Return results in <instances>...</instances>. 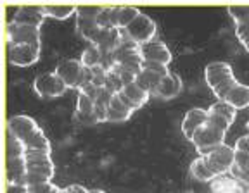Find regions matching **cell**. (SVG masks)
<instances>
[{
  "label": "cell",
  "instance_id": "obj_1",
  "mask_svg": "<svg viewBox=\"0 0 249 193\" xmlns=\"http://www.w3.org/2000/svg\"><path fill=\"white\" fill-rule=\"evenodd\" d=\"M204 80H206L211 92L214 93V96H218V100H225V96L232 92L233 86L239 85L237 78L232 71V66L229 62L222 61L210 62L204 67Z\"/></svg>",
  "mask_w": 249,
  "mask_h": 193
},
{
  "label": "cell",
  "instance_id": "obj_2",
  "mask_svg": "<svg viewBox=\"0 0 249 193\" xmlns=\"http://www.w3.org/2000/svg\"><path fill=\"white\" fill-rule=\"evenodd\" d=\"M24 161H26V173L38 174V176H43L45 179L52 181L55 174V166L52 162L51 152L38 150V148H26Z\"/></svg>",
  "mask_w": 249,
  "mask_h": 193
},
{
  "label": "cell",
  "instance_id": "obj_3",
  "mask_svg": "<svg viewBox=\"0 0 249 193\" xmlns=\"http://www.w3.org/2000/svg\"><path fill=\"white\" fill-rule=\"evenodd\" d=\"M202 159H204L206 166L210 167V171L214 176H225V174L230 173L233 162H235V148L223 143Z\"/></svg>",
  "mask_w": 249,
  "mask_h": 193
},
{
  "label": "cell",
  "instance_id": "obj_4",
  "mask_svg": "<svg viewBox=\"0 0 249 193\" xmlns=\"http://www.w3.org/2000/svg\"><path fill=\"white\" fill-rule=\"evenodd\" d=\"M225 135L227 133L210 126L208 123L204 124V126L194 135V138H192L196 150L199 152V157H204V155H208L210 152H213L216 147L223 145V143H225Z\"/></svg>",
  "mask_w": 249,
  "mask_h": 193
},
{
  "label": "cell",
  "instance_id": "obj_5",
  "mask_svg": "<svg viewBox=\"0 0 249 193\" xmlns=\"http://www.w3.org/2000/svg\"><path fill=\"white\" fill-rule=\"evenodd\" d=\"M33 90H35V93L38 96L54 98V96H61L68 90V86L54 71V73L38 74L35 78V81H33Z\"/></svg>",
  "mask_w": 249,
  "mask_h": 193
},
{
  "label": "cell",
  "instance_id": "obj_6",
  "mask_svg": "<svg viewBox=\"0 0 249 193\" xmlns=\"http://www.w3.org/2000/svg\"><path fill=\"white\" fill-rule=\"evenodd\" d=\"M40 52H42V43L11 45L9 47V62L19 67L33 66V64L38 61Z\"/></svg>",
  "mask_w": 249,
  "mask_h": 193
},
{
  "label": "cell",
  "instance_id": "obj_7",
  "mask_svg": "<svg viewBox=\"0 0 249 193\" xmlns=\"http://www.w3.org/2000/svg\"><path fill=\"white\" fill-rule=\"evenodd\" d=\"M7 43L11 45H28V43H42L40 28L24 26V24H7Z\"/></svg>",
  "mask_w": 249,
  "mask_h": 193
},
{
  "label": "cell",
  "instance_id": "obj_8",
  "mask_svg": "<svg viewBox=\"0 0 249 193\" xmlns=\"http://www.w3.org/2000/svg\"><path fill=\"white\" fill-rule=\"evenodd\" d=\"M128 36L139 45H144L154 40L156 36V23L147 14H140L128 28H126Z\"/></svg>",
  "mask_w": 249,
  "mask_h": 193
},
{
  "label": "cell",
  "instance_id": "obj_9",
  "mask_svg": "<svg viewBox=\"0 0 249 193\" xmlns=\"http://www.w3.org/2000/svg\"><path fill=\"white\" fill-rule=\"evenodd\" d=\"M82 73H83V64L80 59H64L55 67V74L66 83L68 88H74V90L78 88Z\"/></svg>",
  "mask_w": 249,
  "mask_h": 193
},
{
  "label": "cell",
  "instance_id": "obj_10",
  "mask_svg": "<svg viewBox=\"0 0 249 193\" xmlns=\"http://www.w3.org/2000/svg\"><path fill=\"white\" fill-rule=\"evenodd\" d=\"M208 123V111L206 109H201V107H192L185 112V116H183L182 121V133L187 140L194 138L196 133L201 129L204 124Z\"/></svg>",
  "mask_w": 249,
  "mask_h": 193
},
{
  "label": "cell",
  "instance_id": "obj_11",
  "mask_svg": "<svg viewBox=\"0 0 249 193\" xmlns=\"http://www.w3.org/2000/svg\"><path fill=\"white\" fill-rule=\"evenodd\" d=\"M45 17H47V14H45L43 5H28V7L23 5V7L16 9L12 23L24 24V26H33V28H42Z\"/></svg>",
  "mask_w": 249,
  "mask_h": 193
},
{
  "label": "cell",
  "instance_id": "obj_12",
  "mask_svg": "<svg viewBox=\"0 0 249 193\" xmlns=\"http://www.w3.org/2000/svg\"><path fill=\"white\" fill-rule=\"evenodd\" d=\"M140 54L144 62H161V64H170L173 55L171 50L166 47V43L160 42V40H152L149 43L140 45Z\"/></svg>",
  "mask_w": 249,
  "mask_h": 193
},
{
  "label": "cell",
  "instance_id": "obj_13",
  "mask_svg": "<svg viewBox=\"0 0 249 193\" xmlns=\"http://www.w3.org/2000/svg\"><path fill=\"white\" fill-rule=\"evenodd\" d=\"M38 124L33 117L24 116V114H19V116H14L7 121V131H11L12 135H16L18 138L23 142L26 140L31 133H35L38 129Z\"/></svg>",
  "mask_w": 249,
  "mask_h": 193
},
{
  "label": "cell",
  "instance_id": "obj_14",
  "mask_svg": "<svg viewBox=\"0 0 249 193\" xmlns=\"http://www.w3.org/2000/svg\"><path fill=\"white\" fill-rule=\"evenodd\" d=\"M118 96H120V100L123 102L126 107L135 112V111H139L142 105H145V102L149 100L151 95H149L147 92H144L140 86H137V83H132V85L124 86V88L118 93Z\"/></svg>",
  "mask_w": 249,
  "mask_h": 193
},
{
  "label": "cell",
  "instance_id": "obj_15",
  "mask_svg": "<svg viewBox=\"0 0 249 193\" xmlns=\"http://www.w3.org/2000/svg\"><path fill=\"white\" fill-rule=\"evenodd\" d=\"M211 193H249V185L233 179L232 176H216L210 183Z\"/></svg>",
  "mask_w": 249,
  "mask_h": 193
},
{
  "label": "cell",
  "instance_id": "obj_16",
  "mask_svg": "<svg viewBox=\"0 0 249 193\" xmlns=\"http://www.w3.org/2000/svg\"><path fill=\"white\" fill-rule=\"evenodd\" d=\"M182 92V80L177 73H170L168 76H164L161 80V83L156 88L154 95L160 96V98H164V100H171L175 98L178 93Z\"/></svg>",
  "mask_w": 249,
  "mask_h": 193
},
{
  "label": "cell",
  "instance_id": "obj_17",
  "mask_svg": "<svg viewBox=\"0 0 249 193\" xmlns=\"http://www.w3.org/2000/svg\"><path fill=\"white\" fill-rule=\"evenodd\" d=\"M133 111L128 109L123 102L120 100V96L114 95L113 102L107 107V117H106V123H123V121H128L132 117Z\"/></svg>",
  "mask_w": 249,
  "mask_h": 193
},
{
  "label": "cell",
  "instance_id": "obj_18",
  "mask_svg": "<svg viewBox=\"0 0 249 193\" xmlns=\"http://www.w3.org/2000/svg\"><path fill=\"white\" fill-rule=\"evenodd\" d=\"M225 102H229L235 111L249 107V86L242 85V83H239L237 86H233L232 92L225 96Z\"/></svg>",
  "mask_w": 249,
  "mask_h": 193
},
{
  "label": "cell",
  "instance_id": "obj_19",
  "mask_svg": "<svg viewBox=\"0 0 249 193\" xmlns=\"http://www.w3.org/2000/svg\"><path fill=\"white\" fill-rule=\"evenodd\" d=\"M233 179L249 185V155L235 152V162H233L232 169H230Z\"/></svg>",
  "mask_w": 249,
  "mask_h": 193
},
{
  "label": "cell",
  "instance_id": "obj_20",
  "mask_svg": "<svg viewBox=\"0 0 249 193\" xmlns=\"http://www.w3.org/2000/svg\"><path fill=\"white\" fill-rule=\"evenodd\" d=\"M161 80H163V78H161L160 74L152 73V71H149V69H144L137 76L135 83H137V86H140L144 92H147L149 95H151V93L156 92V88H158V85L161 83Z\"/></svg>",
  "mask_w": 249,
  "mask_h": 193
},
{
  "label": "cell",
  "instance_id": "obj_21",
  "mask_svg": "<svg viewBox=\"0 0 249 193\" xmlns=\"http://www.w3.org/2000/svg\"><path fill=\"white\" fill-rule=\"evenodd\" d=\"M140 14H142V12H140L137 7H133V5H121V7H118V12H116L118 28L126 30V28H128Z\"/></svg>",
  "mask_w": 249,
  "mask_h": 193
},
{
  "label": "cell",
  "instance_id": "obj_22",
  "mask_svg": "<svg viewBox=\"0 0 249 193\" xmlns=\"http://www.w3.org/2000/svg\"><path fill=\"white\" fill-rule=\"evenodd\" d=\"M191 174L196 179H199V181H202V183H211L214 178H216V176L210 171V167L206 166V162H204V159L202 157L194 159V161L191 162Z\"/></svg>",
  "mask_w": 249,
  "mask_h": 193
},
{
  "label": "cell",
  "instance_id": "obj_23",
  "mask_svg": "<svg viewBox=\"0 0 249 193\" xmlns=\"http://www.w3.org/2000/svg\"><path fill=\"white\" fill-rule=\"evenodd\" d=\"M23 145H24V148H38V150L52 152L51 142H49V138L45 136V133L42 131V128H38L35 133H31L26 140H23Z\"/></svg>",
  "mask_w": 249,
  "mask_h": 193
},
{
  "label": "cell",
  "instance_id": "obj_24",
  "mask_svg": "<svg viewBox=\"0 0 249 193\" xmlns=\"http://www.w3.org/2000/svg\"><path fill=\"white\" fill-rule=\"evenodd\" d=\"M208 112H211V114H216V116L223 117V119H227L230 124H233V121H235V116H237V111H235V109H233L232 105H230L229 102H225V100L214 102L213 105H210Z\"/></svg>",
  "mask_w": 249,
  "mask_h": 193
},
{
  "label": "cell",
  "instance_id": "obj_25",
  "mask_svg": "<svg viewBox=\"0 0 249 193\" xmlns=\"http://www.w3.org/2000/svg\"><path fill=\"white\" fill-rule=\"evenodd\" d=\"M47 17H54V19H68L70 16L76 12V5H43Z\"/></svg>",
  "mask_w": 249,
  "mask_h": 193
},
{
  "label": "cell",
  "instance_id": "obj_26",
  "mask_svg": "<svg viewBox=\"0 0 249 193\" xmlns=\"http://www.w3.org/2000/svg\"><path fill=\"white\" fill-rule=\"evenodd\" d=\"M82 64L85 67H95L101 64L102 61V50L95 45H89L85 50L82 52V57H80Z\"/></svg>",
  "mask_w": 249,
  "mask_h": 193
},
{
  "label": "cell",
  "instance_id": "obj_27",
  "mask_svg": "<svg viewBox=\"0 0 249 193\" xmlns=\"http://www.w3.org/2000/svg\"><path fill=\"white\" fill-rule=\"evenodd\" d=\"M24 145L16 135H12L11 131H7V161L11 159H19L24 157Z\"/></svg>",
  "mask_w": 249,
  "mask_h": 193
},
{
  "label": "cell",
  "instance_id": "obj_28",
  "mask_svg": "<svg viewBox=\"0 0 249 193\" xmlns=\"http://www.w3.org/2000/svg\"><path fill=\"white\" fill-rule=\"evenodd\" d=\"M229 14L235 21V24L249 26V5H230Z\"/></svg>",
  "mask_w": 249,
  "mask_h": 193
},
{
  "label": "cell",
  "instance_id": "obj_29",
  "mask_svg": "<svg viewBox=\"0 0 249 193\" xmlns=\"http://www.w3.org/2000/svg\"><path fill=\"white\" fill-rule=\"evenodd\" d=\"M95 102L87 95L85 92H78V100H76V112L82 116H92Z\"/></svg>",
  "mask_w": 249,
  "mask_h": 193
},
{
  "label": "cell",
  "instance_id": "obj_30",
  "mask_svg": "<svg viewBox=\"0 0 249 193\" xmlns=\"http://www.w3.org/2000/svg\"><path fill=\"white\" fill-rule=\"evenodd\" d=\"M102 9L97 5H76V17H85V19H97L101 16Z\"/></svg>",
  "mask_w": 249,
  "mask_h": 193
},
{
  "label": "cell",
  "instance_id": "obj_31",
  "mask_svg": "<svg viewBox=\"0 0 249 193\" xmlns=\"http://www.w3.org/2000/svg\"><path fill=\"white\" fill-rule=\"evenodd\" d=\"M92 69V85L99 86V88H104L106 86V81H107V71L99 64L95 67H90Z\"/></svg>",
  "mask_w": 249,
  "mask_h": 193
},
{
  "label": "cell",
  "instance_id": "obj_32",
  "mask_svg": "<svg viewBox=\"0 0 249 193\" xmlns=\"http://www.w3.org/2000/svg\"><path fill=\"white\" fill-rule=\"evenodd\" d=\"M208 124H210V126H213V128H216V129H220V131H223V133L229 131L230 126H232V124H230L227 119L216 116V114H211V112H208Z\"/></svg>",
  "mask_w": 249,
  "mask_h": 193
},
{
  "label": "cell",
  "instance_id": "obj_33",
  "mask_svg": "<svg viewBox=\"0 0 249 193\" xmlns=\"http://www.w3.org/2000/svg\"><path fill=\"white\" fill-rule=\"evenodd\" d=\"M144 69H149V71H152V73L160 74L161 78L168 76V74L171 73L166 64H161V62H144Z\"/></svg>",
  "mask_w": 249,
  "mask_h": 193
},
{
  "label": "cell",
  "instance_id": "obj_34",
  "mask_svg": "<svg viewBox=\"0 0 249 193\" xmlns=\"http://www.w3.org/2000/svg\"><path fill=\"white\" fill-rule=\"evenodd\" d=\"M55 188V185L52 181L40 183L35 186H28V193H52V190Z\"/></svg>",
  "mask_w": 249,
  "mask_h": 193
},
{
  "label": "cell",
  "instance_id": "obj_35",
  "mask_svg": "<svg viewBox=\"0 0 249 193\" xmlns=\"http://www.w3.org/2000/svg\"><path fill=\"white\" fill-rule=\"evenodd\" d=\"M92 116L95 117V123L97 124L106 123V117H107V107H106V105H101V104H95Z\"/></svg>",
  "mask_w": 249,
  "mask_h": 193
},
{
  "label": "cell",
  "instance_id": "obj_36",
  "mask_svg": "<svg viewBox=\"0 0 249 193\" xmlns=\"http://www.w3.org/2000/svg\"><path fill=\"white\" fill-rule=\"evenodd\" d=\"M235 152L249 155V135H244L235 142Z\"/></svg>",
  "mask_w": 249,
  "mask_h": 193
},
{
  "label": "cell",
  "instance_id": "obj_37",
  "mask_svg": "<svg viewBox=\"0 0 249 193\" xmlns=\"http://www.w3.org/2000/svg\"><path fill=\"white\" fill-rule=\"evenodd\" d=\"M113 96H114V93H111L109 90L102 88L101 95H99V98L95 100V104H101V105H106V107H109V105H111V102H113Z\"/></svg>",
  "mask_w": 249,
  "mask_h": 193
},
{
  "label": "cell",
  "instance_id": "obj_38",
  "mask_svg": "<svg viewBox=\"0 0 249 193\" xmlns=\"http://www.w3.org/2000/svg\"><path fill=\"white\" fill-rule=\"evenodd\" d=\"M7 193H28V186H24V185H7Z\"/></svg>",
  "mask_w": 249,
  "mask_h": 193
},
{
  "label": "cell",
  "instance_id": "obj_39",
  "mask_svg": "<svg viewBox=\"0 0 249 193\" xmlns=\"http://www.w3.org/2000/svg\"><path fill=\"white\" fill-rule=\"evenodd\" d=\"M66 193H89V190L82 185H70L66 188Z\"/></svg>",
  "mask_w": 249,
  "mask_h": 193
},
{
  "label": "cell",
  "instance_id": "obj_40",
  "mask_svg": "<svg viewBox=\"0 0 249 193\" xmlns=\"http://www.w3.org/2000/svg\"><path fill=\"white\" fill-rule=\"evenodd\" d=\"M89 193H106L104 190H97V188H93V190H89Z\"/></svg>",
  "mask_w": 249,
  "mask_h": 193
},
{
  "label": "cell",
  "instance_id": "obj_41",
  "mask_svg": "<svg viewBox=\"0 0 249 193\" xmlns=\"http://www.w3.org/2000/svg\"><path fill=\"white\" fill-rule=\"evenodd\" d=\"M242 47H244L246 50L249 52V40H246V42H242Z\"/></svg>",
  "mask_w": 249,
  "mask_h": 193
},
{
  "label": "cell",
  "instance_id": "obj_42",
  "mask_svg": "<svg viewBox=\"0 0 249 193\" xmlns=\"http://www.w3.org/2000/svg\"><path fill=\"white\" fill-rule=\"evenodd\" d=\"M248 128H249V123H248Z\"/></svg>",
  "mask_w": 249,
  "mask_h": 193
}]
</instances>
